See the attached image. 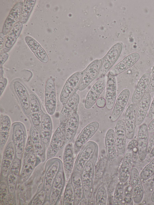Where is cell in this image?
Returning <instances> with one entry per match:
<instances>
[{
	"instance_id": "cell-1",
	"label": "cell",
	"mask_w": 154,
	"mask_h": 205,
	"mask_svg": "<svg viewBox=\"0 0 154 205\" xmlns=\"http://www.w3.org/2000/svg\"><path fill=\"white\" fill-rule=\"evenodd\" d=\"M98 154L86 164L81 175L83 190L84 199L86 204L89 202L93 189L95 174V167L98 157Z\"/></svg>"
},
{
	"instance_id": "cell-2",
	"label": "cell",
	"mask_w": 154,
	"mask_h": 205,
	"mask_svg": "<svg viewBox=\"0 0 154 205\" xmlns=\"http://www.w3.org/2000/svg\"><path fill=\"white\" fill-rule=\"evenodd\" d=\"M97 145L92 141L88 142L81 148L74 164L73 171L81 175L86 164L96 154L98 153Z\"/></svg>"
},
{
	"instance_id": "cell-3",
	"label": "cell",
	"mask_w": 154,
	"mask_h": 205,
	"mask_svg": "<svg viewBox=\"0 0 154 205\" xmlns=\"http://www.w3.org/2000/svg\"><path fill=\"white\" fill-rule=\"evenodd\" d=\"M23 157L20 177V182L21 184L29 179L35 166L41 162L33 148L29 150L25 149Z\"/></svg>"
},
{
	"instance_id": "cell-4",
	"label": "cell",
	"mask_w": 154,
	"mask_h": 205,
	"mask_svg": "<svg viewBox=\"0 0 154 205\" xmlns=\"http://www.w3.org/2000/svg\"><path fill=\"white\" fill-rule=\"evenodd\" d=\"M12 139L16 151V157L20 160L24 155L26 139V131L24 124L20 122H16L12 124Z\"/></svg>"
},
{
	"instance_id": "cell-5",
	"label": "cell",
	"mask_w": 154,
	"mask_h": 205,
	"mask_svg": "<svg viewBox=\"0 0 154 205\" xmlns=\"http://www.w3.org/2000/svg\"><path fill=\"white\" fill-rule=\"evenodd\" d=\"M62 164L60 159L54 158L48 160L46 163L43 188L46 193L47 198L49 199L52 185Z\"/></svg>"
},
{
	"instance_id": "cell-6",
	"label": "cell",
	"mask_w": 154,
	"mask_h": 205,
	"mask_svg": "<svg viewBox=\"0 0 154 205\" xmlns=\"http://www.w3.org/2000/svg\"><path fill=\"white\" fill-rule=\"evenodd\" d=\"M122 48V44L119 43L116 44L111 47L105 55L101 66L95 79L105 76L117 61Z\"/></svg>"
},
{
	"instance_id": "cell-7",
	"label": "cell",
	"mask_w": 154,
	"mask_h": 205,
	"mask_svg": "<svg viewBox=\"0 0 154 205\" xmlns=\"http://www.w3.org/2000/svg\"><path fill=\"white\" fill-rule=\"evenodd\" d=\"M66 179L63 164L53 182L49 197L50 205L57 204L60 200L64 188Z\"/></svg>"
},
{
	"instance_id": "cell-8",
	"label": "cell",
	"mask_w": 154,
	"mask_h": 205,
	"mask_svg": "<svg viewBox=\"0 0 154 205\" xmlns=\"http://www.w3.org/2000/svg\"><path fill=\"white\" fill-rule=\"evenodd\" d=\"M99 124L97 121H93L86 126L75 139L73 148L74 153L77 155L81 148L97 131Z\"/></svg>"
},
{
	"instance_id": "cell-9",
	"label": "cell",
	"mask_w": 154,
	"mask_h": 205,
	"mask_svg": "<svg viewBox=\"0 0 154 205\" xmlns=\"http://www.w3.org/2000/svg\"><path fill=\"white\" fill-rule=\"evenodd\" d=\"M13 87L15 95L24 114L30 118L29 94L25 87L18 81H15Z\"/></svg>"
},
{
	"instance_id": "cell-10",
	"label": "cell",
	"mask_w": 154,
	"mask_h": 205,
	"mask_svg": "<svg viewBox=\"0 0 154 205\" xmlns=\"http://www.w3.org/2000/svg\"><path fill=\"white\" fill-rule=\"evenodd\" d=\"M65 124H61L55 131L50 141L46 154L47 160L54 158L63 143Z\"/></svg>"
},
{
	"instance_id": "cell-11",
	"label": "cell",
	"mask_w": 154,
	"mask_h": 205,
	"mask_svg": "<svg viewBox=\"0 0 154 205\" xmlns=\"http://www.w3.org/2000/svg\"><path fill=\"white\" fill-rule=\"evenodd\" d=\"M107 80V76L105 75L99 78L92 86L85 99L84 106L86 109H90L96 103L106 87Z\"/></svg>"
},
{
	"instance_id": "cell-12",
	"label": "cell",
	"mask_w": 154,
	"mask_h": 205,
	"mask_svg": "<svg viewBox=\"0 0 154 205\" xmlns=\"http://www.w3.org/2000/svg\"><path fill=\"white\" fill-rule=\"evenodd\" d=\"M82 71L75 72L70 76L66 81L61 93L60 101L64 104L77 88L82 77Z\"/></svg>"
},
{
	"instance_id": "cell-13",
	"label": "cell",
	"mask_w": 154,
	"mask_h": 205,
	"mask_svg": "<svg viewBox=\"0 0 154 205\" xmlns=\"http://www.w3.org/2000/svg\"><path fill=\"white\" fill-rule=\"evenodd\" d=\"M130 177L134 202L138 204L143 199L144 191L140 175L135 167L131 168Z\"/></svg>"
},
{
	"instance_id": "cell-14",
	"label": "cell",
	"mask_w": 154,
	"mask_h": 205,
	"mask_svg": "<svg viewBox=\"0 0 154 205\" xmlns=\"http://www.w3.org/2000/svg\"><path fill=\"white\" fill-rule=\"evenodd\" d=\"M29 100L30 118L33 125L38 129L40 132L42 117L43 113L41 104L37 96L32 93L29 94Z\"/></svg>"
},
{
	"instance_id": "cell-15",
	"label": "cell",
	"mask_w": 154,
	"mask_h": 205,
	"mask_svg": "<svg viewBox=\"0 0 154 205\" xmlns=\"http://www.w3.org/2000/svg\"><path fill=\"white\" fill-rule=\"evenodd\" d=\"M149 131L146 124H142L140 127L137 136V153L139 159L144 161L147 153Z\"/></svg>"
},
{
	"instance_id": "cell-16",
	"label": "cell",
	"mask_w": 154,
	"mask_h": 205,
	"mask_svg": "<svg viewBox=\"0 0 154 205\" xmlns=\"http://www.w3.org/2000/svg\"><path fill=\"white\" fill-rule=\"evenodd\" d=\"M138 104L132 103L127 109L125 116V126L126 138L131 139L135 131V121Z\"/></svg>"
},
{
	"instance_id": "cell-17",
	"label": "cell",
	"mask_w": 154,
	"mask_h": 205,
	"mask_svg": "<svg viewBox=\"0 0 154 205\" xmlns=\"http://www.w3.org/2000/svg\"><path fill=\"white\" fill-rule=\"evenodd\" d=\"M79 100V96L75 91L64 104L61 109L59 117L60 124H65L71 115L76 112Z\"/></svg>"
},
{
	"instance_id": "cell-18",
	"label": "cell",
	"mask_w": 154,
	"mask_h": 205,
	"mask_svg": "<svg viewBox=\"0 0 154 205\" xmlns=\"http://www.w3.org/2000/svg\"><path fill=\"white\" fill-rule=\"evenodd\" d=\"M52 130L53 125L51 118L49 115L43 112L42 117L40 133L45 151L48 149L51 141Z\"/></svg>"
},
{
	"instance_id": "cell-19",
	"label": "cell",
	"mask_w": 154,
	"mask_h": 205,
	"mask_svg": "<svg viewBox=\"0 0 154 205\" xmlns=\"http://www.w3.org/2000/svg\"><path fill=\"white\" fill-rule=\"evenodd\" d=\"M79 122V116L75 112L69 117L65 124L64 139L61 149L65 145L70 143L73 139L78 128Z\"/></svg>"
},
{
	"instance_id": "cell-20",
	"label": "cell",
	"mask_w": 154,
	"mask_h": 205,
	"mask_svg": "<svg viewBox=\"0 0 154 205\" xmlns=\"http://www.w3.org/2000/svg\"><path fill=\"white\" fill-rule=\"evenodd\" d=\"M16 151L13 142H9L5 149L2 162L1 176L7 177L10 167L15 157Z\"/></svg>"
},
{
	"instance_id": "cell-21",
	"label": "cell",
	"mask_w": 154,
	"mask_h": 205,
	"mask_svg": "<svg viewBox=\"0 0 154 205\" xmlns=\"http://www.w3.org/2000/svg\"><path fill=\"white\" fill-rule=\"evenodd\" d=\"M73 148L72 143L67 144L63 155V164L66 181H68L72 173L74 166Z\"/></svg>"
},
{
	"instance_id": "cell-22",
	"label": "cell",
	"mask_w": 154,
	"mask_h": 205,
	"mask_svg": "<svg viewBox=\"0 0 154 205\" xmlns=\"http://www.w3.org/2000/svg\"><path fill=\"white\" fill-rule=\"evenodd\" d=\"M107 80L105 100L107 109L111 110L114 107L116 97L117 83L116 76L107 75Z\"/></svg>"
},
{
	"instance_id": "cell-23",
	"label": "cell",
	"mask_w": 154,
	"mask_h": 205,
	"mask_svg": "<svg viewBox=\"0 0 154 205\" xmlns=\"http://www.w3.org/2000/svg\"><path fill=\"white\" fill-rule=\"evenodd\" d=\"M130 94L128 89H125L118 97L111 116L112 122L116 121L119 118L128 102Z\"/></svg>"
},
{
	"instance_id": "cell-24",
	"label": "cell",
	"mask_w": 154,
	"mask_h": 205,
	"mask_svg": "<svg viewBox=\"0 0 154 205\" xmlns=\"http://www.w3.org/2000/svg\"><path fill=\"white\" fill-rule=\"evenodd\" d=\"M151 74H144L138 81L132 97V103L138 104L147 90L150 83Z\"/></svg>"
},
{
	"instance_id": "cell-25",
	"label": "cell",
	"mask_w": 154,
	"mask_h": 205,
	"mask_svg": "<svg viewBox=\"0 0 154 205\" xmlns=\"http://www.w3.org/2000/svg\"><path fill=\"white\" fill-rule=\"evenodd\" d=\"M29 136L38 157L41 162H44L45 159V150L42 141L40 132L33 125L30 128Z\"/></svg>"
},
{
	"instance_id": "cell-26",
	"label": "cell",
	"mask_w": 154,
	"mask_h": 205,
	"mask_svg": "<svg viewBox=\"0 0 154 205\" xmlns=\"http://www.w3.org/2000/svg\"><path fill=\"white\" fill-rule=\"evenodd\" d=\"M115 134L117 154L122 155L125 151L126 137L124 123L122 121L119 120L117 123Z\"/></svg>"
},
{
	"instance_id": "cell-27",
	"label": "cell",
	"mask_w": 154,
	"mask_h": 205,
	"mask_svg": "<svg viewBox=\"0 0 154 205\" xmlns=\"http://www.w3.org/2000/svg\"><path fill=\"white\" fill-rule=\"evenodd\" d=\"M21 160L15 157L9 169L7 178L9 193L14 194L19 175Z\"/></svg>"
},
{
	"instance_id": "cell-28",
	"label": "cell",
	"mask_w": 154,
	"mask_h": 205,
	"mask_svg": "<svg viewBox=\"0 0 154 205\" xmlns=\"http://www.w3.org/2000/svg\"><path fill=\"white\" fill-rule=\"evenodd\" d=\"M133 155V151L128 150L124 155L119 173V181L123 183L126 182L130 177Z\"/></svg>"
},
{
	"instance_id": "cell-29",
	"label": "cell",
	"mask_w": 154,
	"mask_h": 205,
	"mask_svg": "<svg viewBox=\"0 0 154 205\" xmlns=\"http://www.w3.org/2000/svg\"><path fill=\"white\" fill-rule=\"evenodd\" d=\"M105 145L107 157L110 162L116 159L117 156L115 132L111 129L107 131L105 139Z\"/></svg>"
},
{
	"instance_id": "cell-30",
	"label": "cell",
	"mask_w": 154,
	"mask_h": 205,
	"mask_svg": "<svg viewBox=\"0 0 154 205\" xmlns=\"http://www.w3.org/2000/svg\"><path fill=\"white\" fill-rule=\"evenodd\" d=\"M150 93L146 92L138 104L135 124L140 125L144 120L148 111L150 102Z\"/></svg>"
},
{
	"instance_id": "cell-31",
	"label": "cell",
	"mask_w": 154,
	"mask_h": 205,
	"mask_svg": "<svg viewBox=\"0 0 154 205\" xmlns=\"http://www.w3.org/2000/svg\"><path fill=\"white\" fill-rule=\"evenodd\" d=\"M0 120V148L1 150L8 139L11 123L9 117L7 115H1Z\"/></svg>"
},
{
	"instance_id": "cell-32",
	"label": "cell",
	"mask_w": 154,
	"mask_h": 205,
	"mask_svg": "<svg viewBox=\"0 0 154 205\" xmlns=\"http://www.w3.org/2000/svg\"><path fill=\"white\" fill-rule=\"evenodd\" d=\"M71 178L74 192V205H78L83 197V190L81 175L73 171Z\"/></svg>"
},
{
	"instance_id": "cell-33",
	"label": "cell",
	"mask_w": 154,
	"mask_h": 205,
	"mask_svg": "<svg viewBox=\"0 0 154 205\" xmlns=\"http://www.w3.org/2000/svg\"><path fill=\"white\" fill-rule=\"evenodd\" d=\"M74 201V188L70 177L66 185L63 199V204L73 205Z\"/></svg>"
},
{
	"instance_id": "cell-34",
	"label": "cell",
	"mask_w": 154,
	"mask_h": 205,
	"mask_svg": "<svg viewBox=\"0 0 154 205\" xmlns=\"http://www.w3.org/2000/svg\"><path fill=\"white\" fill-rule=\"evenodd\" d=\"M132 66V65L131 63L127 60L124 58L122 61L114 66L109 73L111 75L116 76Z\"/></svg>"
},
{
	"instance_id": "cell-35",
	"label": "cell",
	"mask_w": 154,
	"mask_h": 205,
	"mask_svg": "<svg viewBox=\"0 0 154 205\" xmlns=\"http://www.w3.org/2000/svg\"><path fill=\"white\" fill-rule=\"evenodd\" d=\"M105 56L100 59L96 60L91 63L84 70L94 79L98 73L104 59Z\"/></svg>"
},
{
	"instance_id": "cell-36",
	"label": "cell",
	"mask_w": 154,
	"mask_h": 205,
	"mask_svg": "<svg viewBox=\"0 0 154 205\" xmlns=\"http://www.w3.org/2000/svg\"><path fill=\"white\" fill-rule=\"evenodd\" d=\"M107 157L101 158L97 162L95 167V178L99 179L103 176L107 166L108 161Z\"/></svg>"
},
{
	"instance_id": "cell-37",
	"label": "cell",
	"mask_w": 154,
	"mask_h": 205,
	"mask_svg": "<svg viewBox=\"0 0 154 205\" xmlns=\"http://www.w3.org/2000/svg\"><path fill=\"white\" fill-rule=\"evenodd\" d=\"M9 190L7 178L1 176L0 184V205H5Z\"/></svg>"
},
{
	"instance_id": "cell-38",
	"label": "cell",
	"mask_w": 154,
	"mask_h": 205,
	"mask_svg": "<svg viewBox=\"0 0 154 205\" xmlns=\"http://www.w3.org/2000/svg\"><path fill=\"white\" fill-rule=\"evenodd\" d=\"M107 194L104 186H101L98 188L95 197V202L97 205H105L107 203Z\"/></svg>"
},
{
	"instance_id": "cell-39",
	"label": "cell",
	"mask_w": 154,
	"mask_h": 205,
	"mask_svg": "<svg viewBox=\"0 0 154 205\" xmlns=\"http://www.w3.org/2000/svg\"><path fill=\"white\" fill-rule=\"evenodd\" d=\"M154 174V158L144 168L140 174L141 180L147 179Z\"/></svg>"
},
{
	"instance_id": "cell-40",
	"label": "cell",
	"mask_w": 154,
	"mask_h": 205,
	"mask_svg": "<svg viewBox=\"0 0 154 205\" xmlns=\"http://www.w3.org/2000/svg\"><path fill=\"white\" fill-rule=\"evenodd\" d=\"M94 78L88 73L82 71V77L77 87V90H82L85 89L93 80Z\"/></svg>"
},
{
	"instance_id": "cell-41",
	"label": "cell",
	"mask_w": 154,
	"mask_h": 205,
	"mask_svg": "<svg viewBox=\"0 0 154 205\" xmlns=\"http://www.w3.org/2000/svg\"><path fill=\"white\" fill-rule=\"evenodd\" d=\"M23 8V3L20 2L17 3L11 10L8 16L17 22L19 21Z\"/></svg>"
},
{
	"instance_id": "cell-42",
	"label": "cell",
	"mask_w": 154,
	"mask_h": 205,
	"mask_svg": "<svg viewBox=\"0 0 154 205\" xmlns=\"http://www.w3.org/2000/svg\"><path fill=\"white\" fill-rule=\"evenodd\" d=\"M47 198L46 193L43 188L38 192L34 197L31 202L30 205H43Z\"/></svg>"
},
{
	"instance_id": "cell-43",
	"label": "cell",
	"mask_w": 154,
	"mask_h": 205,
	"mask_svg": "<svg viewBox=\"0 0 154 205\" xmlns=\"http://www.w3.org/2000/svg\"><path fill=\"white\" fill-rule=\"evenodd\" d=\"M133 202L131 185H127L124 187L123 200V204L133 205Z\"/></svg>"
},
{
	"instance_id": "cell-44",
	"label": "cell",
	"mask_w": 154,
	"mask_h": 205,
	"mask_svg": "<svg viewBox=\"0 0 154 205\" xmlns=\"http://www.w3.org/2000/svg\"><path fill=\"white\" fill-rule=\"evenodd\" d=\"M23 4V8L19 21L25 23L27 21L34 7L24 2Z\"/></svg>"
},
{
	"instance_id": "cell-45",
	"label": "cell",
	"mask_w": 154,
	"mask_h": 205,
	"mask_svg": "<svg viewBox=\"0 0 154 205\" xmlns=\"http://www.w3.org/2000/svg\"><path fill=\"white\" fill-rule=\"evenodd\" d=\"M124 188L123 183L120 182H119L114 191L113 199L123 202Z\"/></svg>"
},
{
	"instance_id": "cell-46",
	"label": "cell",
	"mask_w": 154,
	"mask_h": 205,
	"mask_svg": "<svg viewBox=\"0 0 154 205\" xmlns=\"http://www.w3.org/2000/svg\"><path fill=\"white\" fill-rule=\"evenodd\" d=\"M23 27V23L20 21L17 22L7 34L17 38L19 36Z\"/></svg>"
},
{
	"instance_id": "cell-47",
	"label": "cell",
	"mask_w": 154,
	"mask_h": 205,
	"mask_svg": "<svg viewBox=\"0 0 154 205\" xmlns=\"http://www.w3.org/2000/svg\"><path fill=\"white\" fill-rule=\"evenodd\" d=\"M17 39L12 36L7 35L6 36L4 43L2 49V53L6 52L8 51L15 42Z\"/></svg>"
},
{
	"instance_id": "cell-48",
	"label": "cell",
	"mask_w": 154,
	"mask_h": 205,
	"mask_svg": "<svg viewBox=\"0 0 154 205\" xmlns=\"http://www.w3.org/2000/svg\"><path fill=\"white\" fill-rule=\"evenodd\" d=\"M25 40L27 45L34 53L42 47L38 43L30 36L26 37Z\"/></svg>"
},
{
	"instance_id": "cell-49",
	"label": "cell",
	"mask_w": 154,
	"mask_h": 205,
	"mask_svg": "<svg viewBox=\"0 0 154 205\" xmlns=\"http://www.w3.org/2000/svg\"><path fill=\"white\" fill-rule=\"evenodd\" d=\"M17 22L8 16L4 24L2 33L4 34H7L14 24Z\"/></svg>"
},
{
	"instance_id": "cell-50",
	"label": "cell",
	"mask_w": 154,
	"mask_h": 205,
	"mask_svg": "<svg viewBox=\"0 0 154 205\" xmlns=\"http://www.w3.org/2000/svg\"><path fill=\"white\" fill-rule=\"evenodd\" d=\"M35 57L41 62L47 63L48 61V57L44 49L42 47L34 53Z\"/></svg>"
},
{
	"instance_id": "cell-51",
	"label": "cell",
	"mask_w": 154,
	"mask_h": 205,
	"mask_svg": "<svg viewBox=\"0 0 154 205\" xmlns=\"http://www.w3.org/2000/svg\"><path fill=\"white\" fill-rule=\"evenodd\" d=\"M127 150L132 151L134 153L137 152V141L136 139L131 140L128 143L127 146Z\"/></svg>"
},
{
	"instance_id": "cell-52",
	"label": "cell",
	"mask_w": 154,
	"mask_h": 205,
	"mask_svg": "<svg viewBox=\"0 0 154 205\" xmlns=\"http://www.w3.org/2000/svg\"><path fill=\"white\" fill-rule=\"evenodd\" d=\"M16 204L15 197L14 194L8 193L5 203V205H14Z\"/></svg>"
},
{
	"instance_id": "cell-53",
	"label": "cell",
	"mask_w": 154,
	"mask_h": 205,
	"mask_svg": "<svg viewBox=\"0 0 154 205\" xmlns=\"http://www.w3.org/2000/svg\"><path fill=\"white\" fill-rule=\"evenodd\" d=\"M154 91V66L152 70L150 83L147 92L150 93Z\"/></svg>"
},
{
	"instance_id": "cell-54",
	"label": "cell",
	"mask_w": 154,
	"mask_h": 205,
	"mask_svg": "<svg viewBox=\"0 0 154 205\" xmlns=\"http://www.w3.org/2000/svg\"><path fill=\"white\" fill-rule=\"evenodd\" d=\"M7 83V80L3 77L0 78V96L2 94Z\"/></svg>"
},
{
	"instance_id": "cell-55",
	"label": "cell",
	"mask_w": 154,
	"mask_h": 205,
	"mask_svg": "<svg viewBox=\"0 0 154 205\" xmlns=\"http://www.w3.org/2000/svg\"><path fill=\"white\" fill-rule=\"evenodd\" d=\"M96 103L98 107L103 108L106 106V100L103 98L100 97L96 101Z\"/></svg>"
},
{
	"instance_id": "cell-56",
	"label": "cell",
	"mask_w": 154,
	"mask_h": 205,
	"mask_svg": "<svg viewBox=\"0 0 154 205\" xmlns=\"http://www.w3.org/2000/svg\"><path fill=\"white\" fill-rule=\"evenodd\" d=\"M148 118L150 120L154 118V97L150 107L148 113Z\"/></svg>"
},
{
	"instance_id": "cell-57",
	"label": "cell",
	"mask_w": 154,
	"mask_h": 205,
	"mask_svg": "<svg viewBox=\"0 0 154 205\" xmlns=\"http://www.w3.org/2000/svg\"><path fill=\"white\" fill-rule=\"evenodd\" d=\"M154 147V132L150 138L148 144L147 153H150Z\"/></svg>"
},
{
	"instance_id": "cell-58",
	"label": "cell",
	"mask_w": 154,
	"mask_h": 205,
	"mask_svg": "<svg viewBox=\"0 0 154 205\" xmlns=\"http://www.w3.org/2000/svg\"><path fill=\"white\" fill-rule=\"evenodd\" d=\"M8 54L7 52H2L1 53L0 56V66H2L5 63L8 59Z\"/></svg>"
},
{
	"instance_id": "cell-59",
	"label": "cell",
	"mask_w": 154,
	"mask_h": 205,
	"mask_svg": "<svg viewBox=\"0 0 154 205\" xmlns=\"http://www.w3.org/2000/svg\"><path fill=\"white\" fill-rule=\"evenodd\" d=\"M149 133H152L154 132V118L150 122L148 127Z\"/></svg>"
},
{
	"instance_id": "cell-60",
	"label": "cell",
	"mask_w": 154,
	"mask_h": 205,
	"mask_svg": "<svg viewBox=\"0 0 154 205\" xmlns=\"http://www.w3.org/2000/svg\"><path fill=\"white\" fill-rule=\"evenodd\" d=\"M5 35L2 32L0 34V48L1 50L3 46L5 39Z\"/></svg>"
},
{
	"instance_id": "cell-61",
	"label": "cell",
	"mask_w": 154,
	"mask_h": 205,
	"mask_svg": "<svg viewBox=\"0 0 154 205\" xmlns=\"http://www.w3.org/2000/svg\"><path fill=\"white\" fill-rule=\"evenodd\" d=\"M112 203V204L113 205L123 204V203L122 202L114 199H113Z\"/></svg>"
},
{
	"instance_id": "cell-62",
	"label": "cell",
	"mask_w": 154,
	"mask_h": 205,
	"mask_svg": "<svg viewBox=\"0 0 154 205\" xmlns=\"http://www.w3.org/2000/svg\"><path fill=\"white\" fill-rule=\"evenodd\" d=\"M149 154V157L150 158H152L154 157V147L151 151Z\"/></svg>"
},
{
	"instance_id": "cell-63",
	"label": "cell",
	"mask_w": 154,
	"mask_h": 205,
	"mask_svg": "<svg viewBox=\"0 0 154 205\" xmlns=\"http://www.w3.org/2000/svg\"><path fill=\"white\" fill-rule=\"evenodd\" d=\"M3 70L2 67L0 66V78L3 77Z\"/></svg>"
},
{
	"instance_id": "cell-64",
	"label": "cell",
	"mask_w": 154,
	"mask_h": 205,
	"mask_svg": "<svg viewBox=\"0 0 154 205\" xmlns=\"http://www.w3.org/2000/svg\"><path fill=\"white\" fill-rule=\"evenodd\" d=\"M151 201L152 202H154V191H153L151 197Z\"/></svg>"
}]
</instances>
